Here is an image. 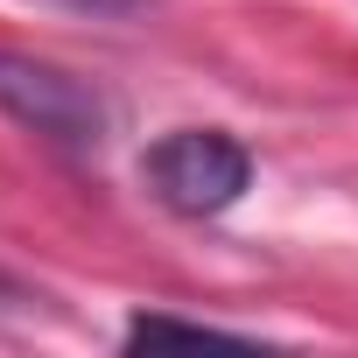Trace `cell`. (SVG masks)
<instances>
[{"label":"cell","mask_w":358,"mask_h":358,"mask_svg":"<svg viewBox=\"0 0 358 358\" xmlns=\"http://www.w3.org/2000/svg\"><path fill=\"white\" fill-rule=\"evenodd\" d=\"M141 183L176 218H218L253 190V148L225 127H169L141 155Z\"/></svg>","instance_id":"cell-1"},{"label":"cell","mask_w":358,"mask_h":358,"mask_svg":"<svg viewBox=\"0 0 358 358\" xmlns=\"http://www.w3.org/2000/svg\"><path fill=\"white\" fill-rule=\"evenodd\" d=\"M36 8H71V15H92V22H127V15L148 8V0H36Z\"/></svg>","instance_id":"cell-4"},{"label":"cell","mask_w":358,"mask_h":358,"mask_svg":"<svg viewBox=\"0 0 358 358\" xmlns=\"http://www.w3.org/2000/svg\"><path fill=\"white\" fill-rule=\"evenodd\" d=\"M127 344H239V337L218 330V323H183V316H155V309H141V316L127 323Z\"/></svg>","instance_id":"cell-3"},{"label":"cell","mask_w":358,"mask_h":358,"mask_svg":"<svg viewBox=\"0 0 358 358\" xmlns=\"http://www.w3.org/2000/svg\"><path fill=\"white\" fill-rule=\"evenodd\" d=\"M0 120H15L22 134H36L57 155H99L106 148V99L71 78L64 64H43L29 50H0Z\"/></svg>","instance_id":"cell-2"}]
</instances>
